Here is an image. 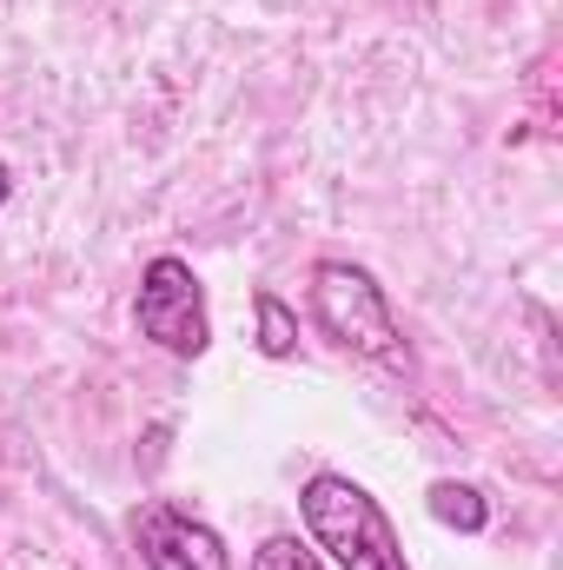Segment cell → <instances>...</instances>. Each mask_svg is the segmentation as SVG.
Here are the masks:
<instances>
[{
    "label": "cell",
    "instance_id": "obj_1",
    "mask_svg": "<svg viewBox=\"0 0 563 570\" xmlns=\"http://www.w3.org/2000/svg\"><path fill=\"white\" fill-rule=\"evenodd\" d=\"M298 518H305L312 551H325L338 570H412L385 504L345 471H312L298 491Z\"/></svg>",
    "mask_w": 563,
    "mask_h": 570
},
{
    "label": "cell",
    "instance_id": "obj_2",
    "mask_svg": "<svg viewBox=\"0 0 563 570\" xmlns=\"http://www.w3.org/2000/svg\"><path fill=\"white\" fill-rule=\"evenodd\" d=\"M305 298H312V325H318L338 352L372 358V365H405V358H412L405 325H398L385 285L372 279L365 266H352V259H318Z\"/></svg>",
    "mask_w": 563,
    "mask_h": 570
},
{
    "label": "cell",
    "instance_id": "obj_3",
    "mask_svg": "<svg viewBox=\"0 0 563 570\" xmlns=\"http://www.w3.org/2000/svg\"><path fill=\"white\" fill-rule=\"evenodd\" d=\"M134 318H140L146 338H152L159 352H172V358H199V352L213 345L206 285H199V273H192L186 259H172V253H159V259H152V266L140 273Z\"/></svg>",
    "mask_w": 563,
    "mask_h": 570
},
{
    "label": "cell",
    "instance_id": "obj_4",
    "mask_svg": "<svg viewBox=\"0 0 563 570\" xmlns=\"http://www.w3.org/2000/svg\"><path fill=\"white\" fill-rule=\"evenodd\" d=\"M134 551H140L146 570H233L226 538L179 504H140L134 511Z\"/></svg>",
    "mask_w": 563,
    "mask_h": 570
},
{
    "label": "cell",
    "instance_id": "obj_5",
    "mask_svg": "<svg viewBox=\"0 0 563 570\" xmlns=\"http://www.w3.org/2000/svg\"><path fill=\"white\" fill-rule=\"evenodd\" d=\"M424 504H431V518H437L444 531H464V538H477V531L491 524L484 491H477V484H457V478H437V484L424 491Z\"/></svg>",
    "mask_w": 563,
    "mask_h": 570
},
{
    "label": "cell",
    "instance_id": "obj_6",
    "mask_svg": "<svg viewBox=\"0 0 563 570\" xmlns=\"http://www.w3.org/2000/svg\"><path fill=\"white\" fill-rule=\"evenodd\" d=\"M253 318H259V338H253V345H259L266 358H292V352H298V312L285 305L279 292H253Z\"/></svg>",
    "mask_w": 563,
    "mask_h": 570
},
{
    "label": "cell",
    "instance_id": "obj_7",
    "mask_svg": "<svg viewBox=\"0 0 563 570\" xmlns=\"http://www.w3.org/2000/svg\"><path fill=\"white\" fill-rule=\"evenodd\" d=\"M253 570H325V558H318L305 538L279 531V538H266V544L253 551Z\"/></svg>",
    "mask_w": 563,
    "mask_h": 570
},
{
    "label": "cell",
    "instance_id": "obj_8",
    "mask_svg": "<svg viewBox=\"0 0 563 570\" xmlns=\"http://www.w3.org/2000/svg\"><path fill=\"white\" fill-rule=\"evenodd\" d=\"M7 199H13V166L0 159V206H7Z\"/></svg>",
    "mask_w": 563,
    "mask_h": 570
}]
</instances>
